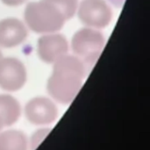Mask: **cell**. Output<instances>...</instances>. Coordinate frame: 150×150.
Segmentation results:
<instances>
[{
	"instance_id": "16",
	"label": "cell",
	"mask_w": 150,
	"mask_h": 150,
	"mask_svg": "<svg viewBox=\"0 0 150 150\" xmlns=\"http://www.w3.org/2000/svg\"><path fill=\"white\" fill-rule=\"evenodd\" d=\"M3 58V55H2V53H1V51H0V60Z\"/></svg>"
},
{
	"instance_id": "7",
	"label": "cell",
	"mask_w": 150,
	"mask_h": 150,
	"mask_svg": "<svg viewBox=\"0 0 150 150\" xmlns=\"http://www.w3.org/2000/svg\"><path fill=\"white\" fill-rule=\"evenodd\" d=\"M69 44L62 34L49 33L41 36L38 41V54L47 63H54L68 54Z\"/></svg>"
},
{
	"instance_id": "15",
	"label": "cell",
	"mask_w": 150,
	"mask_h": 150,
	"mask_svg": "<svg viewBox=\"0 0 150 150\" xmlns=\"http://www.w3.org/2000/svg\"><path fill=\"white\" fill-rule=\"evenodd\" d=\"M114 4H121V3H123V1L124 0H112Z\"/></svg>"
},
{
	"instance_id": "3",
	"label": "cell",
	"mask_w": 150,
	"mask_h": 150,
	"mask_svg": "<svg viewBox=\"0 0 150 150\" xmlns=\"http://www.w3.org/2000/svg\"><path fill=\"white\" fill-rule=\"evenodd\" d=\"M105 46V37L93 28H83L77 31L71 41L72 50L86 66L91 67L97 62Z\"/></svg>"
},
{
	"instance_id": "6",
	"label": "cell",
	"mask_w": 150,
	"mask_h": 150,
	"mask_svg": "<svg viewBox=\"0 0 150 150\" xmlns=\"http://www.w3.org/2000/svg\"><path fill=\"white\" fill-rule=\"evenodd\" d=\"M25 115L33 125L47 126L56 120L58 109L51 99L44 97H36L26 103Z\"/></svg>"
},
{
	"instance_id": "14",
	"label": "cell",
	"mask_w": 150,
	"mask_h": 150,
	"mask_svg": "<svg viewBox=\"0 0 150 150\" xmlns=\"http://www.w3.org/2000/svg\"><path fill=\"white\" fill-rule=\"evenodd\" d=\"M4 127V123H3V120H2V119L0 118V132H1V130H2Z\"/></svg>"
},
{
	"instance_id": "12",
	"label": "cell",
	"mask_w": 150,
	"mask_h": 150,
	"mask_svg": "<svg viewBox=\"0 0 150 150\" xmlns=\"http://www.w3.org/2000/svg\"><path fill=\"white\" fill-rule=\"evenodd\" d=\"M49 132H50L49 128H40L35 131L31 136L30 140L28 141V146L30 150L36 149L42 142V141L48 135Z\"/></svg>"
},
{
	"instance_id": "13",
	"label": "cell",
	"mask_w": 150,
	"mask_h": 150,
	"mask_svg": "<svg viewBox=\"0 0 150 150\" xmlns=\"http://www.w3.org/2000/svg\"><path fill=\"white\" fill-rule=\"evenodd\" d=\"M1 1L8 6H18L25 3L26 0H1Z\"/></svg>"
},
{
	"instance_id": "9",
	"label": "cell",
	"mask_w": 150,
	"mask_h": 150,
	"mask_svg": "<svg viewBox=\"0 0 150 150\" xmlns=\"http://www.w3.org/2000/svg\"><path fill=\"white\" fill-rule=\"evenodd\" d=\"M21 115V107L18 101L11 95H0V118L4 127L15 124Z\"/></svg>"
},
{
	"instance_id": "2",
	"label": "cell",
	"mask_w": 150,
	"mask_h": 150,
	"mask_svg": "<svg viewBox=\"0 0 150 150\" xmlns=\"http://www.w3.org/2000/svg\"><path fill=\"white\" fill-rule=\"evenodd\" d=\"M25 20L31 30L38 33L59 31L67 20L62 12L47 0L32 2L25 10Z\"/></svg>"
},
{
	"instance_id": "8",
	"label": "cell",
	"mask_w": 150,
	"mask_h": 150,
	"mask_svg": "<svg viewBox=\"0 0 150 150\" xmlns=\"http://www.w3.org/2000/svg\"><path fill=\"white\" fill-rule=\"evenodd\" d=\"M27 29L19 19L10 18L0 21V47L10 48L21 44L27 37Z\"/></svg>"
},
{
	"instance_id": "11",
	"label": "cell",
	"mask_w": 150,
	"mask_h": 150,
	"mask_svg": "<svg viewBox=\"0 0 150 150\" xmlns=\"http://www.w3.org/2000/svg\"><path fill=\"white\" fill-rule=\"evenodd\" d=\"M54 4L64 15L66 19L71 18L78 7L77 0H47Z\"/></svg>"
},
{
	"instance_id": "4",
	"label": "cell",
	"mask_w": 150,
	"mask_h": 150,
	"mask_svg": "<svg viewBox=\"0 0 150 150\" xmlns=\"http://www.w3.org/2000/svg\"><path fill=\"white\" fill-rule=\"evenodd\" d=\"M80 20L91 28H105L112 21V12L105 0H83L78 8Z\"/></svg>"
},
{
	"instance_id": "10",
	"label": "cell",
	"mask_w": 150,
	"mask_h": 150,
	"mask_svg": "<svg viewBox=\"0 0 150 150\" xmlns=\"http://www.w3.org/2000/svg\"><path fill=\"white\" fill-rule=\"evenodd\" d=\"M28 139L19 130L0 132V150H28Z\"/></svg>"
},
{
	"instance_id": "5",
	"label": "cell",
	"mask_w": 150,
	"mask_h": 150,
	"mask_svg": "<svg viewBox=\"0 0 150 150\" xmlns=\"http://www.w3.org/2000/svg\"><path fill=\"white\" fill-rule=\"evenodd\" d=\"M26 79L25 67L18 59L8 57L0 60V88L18 91L24 87Z\"/></svg>"
},
{
	"instance_id": "1",
	"label": "cell",
	"mask_w": 150,
	"mask_h": 150,
	"mask_svg": "<svg viewBox=\"0 0 150 150\" xmlns=\"http://www.w3.org/2000/svg\"><path fill=\"white\" fill-rule=\"evenodd\" d=\"M87 73L84 63L76 56L65 54L54 62L47 90L55 101L67 105L79 92Z\"/></svg>"
}]
</instances>
